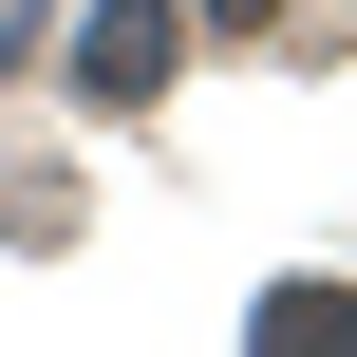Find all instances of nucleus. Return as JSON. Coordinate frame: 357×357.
Here are the masks:
<instances>
[{
    "instance_id": "obj_1",
    "label": "nucleus",
    "mask_w": 357,
    "mask_h": 357,
    "mask_svg": "<svg viewBox=\"0 0 357 357\" xmlns=\"http://www.w3.org/2000/svg\"><path fill=\"white\" fill-rule=\"evenodd\" d=\"M75 94H94V113L169 94V0H94V38H75Z\"/></svg>"
},
{
    "instance_id": "obj_3",
    "label": "nucleus",
    "mask_w": 357,
    "mask_h": 357,
    "mask_svg": "<svg viewBox=\"0 0 357 357\" xmlns=\"http://www.w3.org/2000/svg\"><path fill=\"white\" fill-rule=\"evenodd\" d=\"M19 38H38V0H0V56H19Z\"/></svg>"
},
{
    "instance_id": "obj_2",
    "label": "nucleus",
    "mask_w": 357,
    "mask_h": 357,
    "mask_svg": "<svg viewBox=\"0 0 357 357\" xmlns=\"http://www.w3.org/2000/svg\"><path fill=\"white\" fill-rule=\"evenodd\" d=\"M207 19H226V38H264V19H282V0H207Z\"/></svg>"
}]
</instances>
